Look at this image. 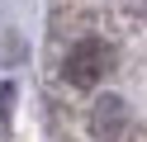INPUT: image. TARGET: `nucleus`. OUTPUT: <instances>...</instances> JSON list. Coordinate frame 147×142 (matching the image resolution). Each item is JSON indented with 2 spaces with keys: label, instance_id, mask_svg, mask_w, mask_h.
Masks as SVG:
<instances>
[{
  "label": "nucleus",
  "instance_id": "1",
  "mask_svg": "<svg viewBox=\"0 0 147 142\" xmlns=\"http://www.w3.org/2000/svg\"><path fill=\"white\" fill-rule=\"evenodd\" d=\"M105 71H109V43H100V38H81V43H71L62 76H67L76 90L100 85V81H105Z\"/></svg>",
  "mask_w": 147,
  "mask_h": 142
},
{
  "label": "nucleus",
  "instance_id": "2",
  "mask_svg": "<svg viewBox=\"0 0 147 142\" xmlns=\"http://www.w3.org/2000/svg\"><path fill=\"white\" fill-rule=\"evenodd\" d=\"M123 128H128V104L119 100V95H105V100L90 109V133H95L100 142H109V137H119Z\"/></svg>",
  "mask_w": 147,
  "mask_h": 142
},
{
  "label": "nucleus",
  "instance_id": "3",
  "mask_svg": "<svg viewBox=\"0 0 147 142\" xmlns=\"http://www.w3.org/2000/svg\"><path fill=\"white\" fill-rule=\"evenodd\" d=\"M10 104H14V85H0V118L10 114Z\"/></svg>",
  "mask_w": 147,
  "mask_h": 142
}]
</instances>
